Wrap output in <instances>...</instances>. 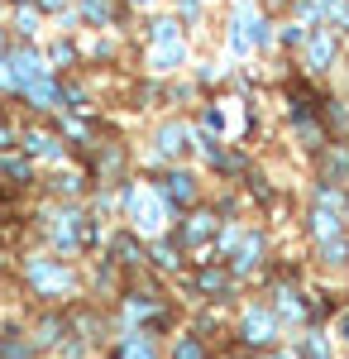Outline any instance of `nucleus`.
<instances>
[{
	"instance_id": "f257e3e1",
	"label": "nucleus",
	"mask_w": 349,
	"mask_h": 359,
	"mask_svg": "<svg viewBox=\"0 0 349 359\" xmlns=\"http://www.w3.org/2000/svg\"><path fill=\"white\" fill-rule=\"evenodd\" d=\"M29 283L43 292V297H57L67 287V269L53 264V259H29Z\"/></svg>"
},
{
	"instance_id": "f03ea898",
	"label": "nucleus",
	"mask_w": 349,
	"mask_h": 359,
	"mask_svg": "<svg viewBox=\"0 0 349 359\" xmlns=\"http://www.w3.org/2000/svg\"><path fill=\"white\" fill-rule=\"evenodd\" d=\"M244 340H249V345H268L273 340V311H264V302L249 306V316H244Z\"/></svg>"
},
{
	"instance_id": "7ed1b4c3",
	"label": "nucleus",
	"mask_w": 349,
	"mask_h": 359,
	"mask_svg": "<svg viewBox=\"0 0 349 359\" xmlns=\"http://www.w3.org/2000/svg\"><path fill=\"white\" fill-rule=\"evenodd\" d=\"M187 149H191V130H187V125L172 120V125H163V130H158V154H163V158H177V154H187Z\"/></svg>"
},
{
	"instance_id": "20e7f679",
	"label": "nucleus",
	"mask_w": 349,
	"mask_h": 359,
	"mask_svg": "<svg viewBox=\"0 0 349 359\" xmlns=\"http://www.w3.org/2000/svg\"><path fill=\"white\" fill-rule=\"evenodd\" d=\"M115 359H158V355H153V340L144 331H125L115 340Z\"/></svg>"
},
{
	"instance_id": "39448f33",
	"label": "nucleus",
	"mask_w": 349,
	"mask_h": 359,
	"mask_svg": "<svg viewBox=\"0 0 349 359\" xmlns=\"http://www.w3.org/2000/svg\"><path fill=\"white\" fill-rule=\"evenodd\" d=\"M163 196H167L172 206H187V201H196V177H191V172H167V187H163Z\"/></svg>"
},
{
	"instance_id": "423d86ee",
	"label": "nucleus",
	"mask_w": 349,
	"mask_h": 359,
	"mask_svg": "<svg viewBox=\"0 0 349 359\" xmlns=\"http://www.w3.org/2000/svg\"><path fill=\"white\" fill-rule=\"evenodd\" d=\"M240 25L249 29V34H244V43H268V39H273L268 20H259V15H254V5H240Z\"/></svg>"
},
{
	"instance_id": "0eeeda50",
	"label": "nucleus",
	"mask_w": 349,
	"mask_h": 359,
	"mask_svg": "<svg viewBox=\"0 0 349 359\" xmlns=\"http://www.w3.org/2000/svg\"><path fill=\"white\" fill-rule=\"evenodd\" d=\"M259 249H264V235L254 230V235H249V240L230 254V259H235V273H244V269H254V264H259Z\"/></svg>"
},
{
	"instance_id": "6e6552de",
	"label": "nucleus",
	"mask_w": 349,
	"mask_h": 359,
	"mask_svg": "<svg viewBox=\"0 0 349 359\" xmlns=\"http://www.w3.org/2000/svg\"><path fill=\"white\" fill-rule=\"evenodd\" d=\"M306 48H311V67H316V72H325V67H330V48H335V39H330V34H316Z\"/></svg>"
},
{
	"instance_id": "1a4fd4ad",
	"label": "nucleus",
	"mask_w": 349,
	"mask_h": 359,
	"mask_svg": "<svg viewBox=\"0 0 349 359\" xmlns=\"http://www.w3.org/2000/svg\"><path fill=\"white\" fill-rule=\"evenodd\" d=\"M211 230H215V216H206V211H201V216H191V225H182V240H187V245H201Z\"/></svg>"
},
{
	"instance_id": "9d476101",
	"label": "nucleus",
	"mask_w": 349,
	"mask_h": 359,
	"mask_svg": "<svg viewBox=\"0 0 349 359\" xmlns=\"http://www.w3.org/2000/svg\"><path fill=\"white\" fill-rule=\"evenodd\" d=\"M25 149H29V154H39V158H62V149H57L53 135H25Z\"/></svg>"
},
{
	"instance_id": "9b49d317",
	"label": "nucleus",
	"mask_w": 349,
	"mask_h": 359,
	"mask_svg": "<svg viewBox=\"0 0 349 359\" xmlns=\"http://www.w3.org/2000/svg\"><path fill=\"white\" fill-rule=\"evenodd\" d=\"M278 306H282V316H306V297L301 292H278Z\"/></svg>"
},
{
	"instance_id": "f8f14e48",
	"label": "nucleus",
	"mask_w": 349,
	"mask_h": 359,
	"mask_svg": "<svg viewBox=\"0 0 349 359\" xmlns=\"http://www.w3.org/2000/svg\"><path fill=\"white\" fill-rule=\"evenodd\" d=\"M321 254H325V264H345V259H349V245H345V240H325Z\"/></svg>"
},
{
	"instance_id": "ddd939ff",
	"label": "nucleus",
	"mask_w": 349,
	"mask_h": 359,
	"mask_svg": "<svg viewBox=\"0 0 349 359\" xmlns=\"http://www.w3.org/2000/svg\"><path fill=\"white\" fill-rule=\"evenodd\" d=\"M81 10H86V20H91V25H106V20H110L106 0H81Z\"/></svg>"
},
{
	"instance_id": "4468645a",
	"label": "nucleus",
	"mask_w": 349,
	"mask_h": 359,
	"mask_svg": "<svg viewBox=\"0 0 349 359\" xmlns=\"http://www.w3.org/2000/svg\"><path fill=\"white\" fill-rule=\"evenodd\" d=\"M177 20H158V25H153V43H172V39H177Z\"/></svg>"
},
{
	"instance_id": "2eb2a0df",
	"label": "nucleus",
	"mask_w": 349,
	"mask_h": 359,
	"mask_svg": "<svg viewBox=\"0 0 349 359\" xmlns=\"http://www.w3.org/2000/svg\"><path fill=\"white\" fill-rule=\"evenodd\" d=\"M177 359H206V350H201V340H196V335H187V340H177Z\"/></svg>"
},
{
	"instance_id": "dca6fc26",
	"label": "nucleus",
	"mask_w": 349,
	"mask_h": 359,
	"mask_svg": "<svg viewBox=\"0 0 349 359\" xmlns=\"http://www.w3.org/2000/svg\"><path fill=\"white\" fill-rule=\"evenodd\" d=\"M296 355H306V359H325L330 350H325V340H321V335H311V340H306V345H301Z\"/></svg>"
},
{
	"instance_id": "f3484780",
	"label": "nucleus",
	"mask_w": 349,
	"mask_h": 359,
	"mask_svg": "<svg viewBox=\"0 0 349 359\" xmlns=\"http://www.w3.org/2000/svg\"><path fill=\"white\" fill-rule=\"evenodd\" d=\"M325 5H330V15H335L340 25H349V0H325Z\"/></svg>"
},
{
	"instance_id": "a211bd4d",
	"label": "nucleus",
	"mask_w": 349,
	"mask_h": 359,
	"mask_svg": "<svg viewBox=\"0 0 349 359\" xmlns=\"http://www.w3.org/2000/svg\"><path fill=\"white\" fill-rule=\"evenodd\" d=\"M158 264H163V269H172V264H177V254H172V245H158Z\"/></svg>"
},
{
	"instance_id": "6ab92c4d",
	"label": "nucleus",
	"mask_w": 349,
	"mask_h": 359,
	"mask_svg": "<svg viewBox=\"0 0 349 359\" xmlns=\"http://www.w3.org/2000/svg\"><path fill=\"white\" fill-rule=\"evenodd\" d=\"M20 29H25V34H34V29H39V15H29V10H25V15H20Z\"/></svg>"
},
{
	"instance_id": "aec40b11",
	"label": "nucleus",
	"mask_w": 349,
	"mask_h": 359,
	"mask_svg": "<svg viewBox=\"0 0 349 359\" xmlns=\"http://www.w3.org/2000/svg\"><path fill=\"white\" fill-rule=\"evenodd\" d=\"M177 5H182V15H191V20L201 15V5H196V0H177Z\"/></svg>"
},
{
	"instance_id": "412c9836",
	"label": "nucleus",
	"mask_w": 349,
	"mask_h": 359,
	"mask_svg": "<svg viewBox=\"0 0 349 359\" xmlns=\"http://www.w3.org/2000/svg\"><path fill=\"white\" fill-rule=\"evenodd\" d=\"M340 335H345V340H349V311H345V321H340Z\"/></svg>"
},
{
	"instance_id": "4be33fe9",
	"label": "nucleus",
	"mask_w": 349,
	"mask_h": 359,
	"mask_svg": "<svg viewBox=\"0 0 349 359\" xmlns=\"http://www.w3.org/2000/svg\"><path fill=\"white\" fill-rule=\"evenodd\" d=\"M5 144H10V130H5V125H0V149H5Z\"/></svg>"
},
{
	"instance_id": "5701e85b",
	"label": "nucleus",
	"mask_w": 349,
	"mask_h": 359,
	"mask_svg": "<svg viewBox=\"0 0 349 359\" xmlns=\"http://www.w3.org/2000/svg\"><path fill=\"white\" fill-rule=\"evenodd\" d=\"M278 359H301V355H296V350H282V355H278Z\"/></svg>"
},
{
	"instance_id": "b1692460",
	"label": "nucleus",
	"mask_w": 349,
	"mask_h": 359,
	"mask_svg": "<svg viewBox=\"0 0 349 359\" xmlns=\"http://www.w3.org/2000/svg\"><path fill=\"white\" fill-rule=\"evenodd\" d=\"M43 5H48V10H62V0H43Z\"/></svg>"
},
{
	"instance_id": "393cba45",
	"label": "nucleus",
	"mask_w": 349,
	"mask_h": 359,
	"mask_svg": "<svg viewBox=\"0 0 349 359\" xmlns=\"http://www.w3.org/2000/svg\"><path fill=\"white\" fill-rule=\"evenodd\" d=\"M135 5H144V0H135Z\"/></svg>"
}]
</instances>
